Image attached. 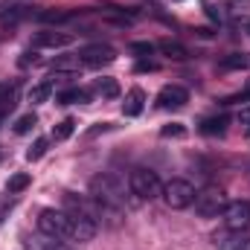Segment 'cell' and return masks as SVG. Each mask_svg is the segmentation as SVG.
<instances>
[{"label": "cell", "instance_id": "6da1fadb", "mask_svg": "<svg viewBox=\"0 0 250 250\" xmlns=\"http://www.w3.org/2000/svg\"><path fill=\"white\" fill-rule=\"evenodd\" d=\"M38 230L47 236H56L62 242H90L96 236V224L67 212V209H41L38 215Z\"/></svg>", "mask_w": 250, "mask_h": 250}, {"label": "cell", "instance_id": "7a4b0ae2", "mask_svg": "<svg viewBox=\"0 0 250 250\" xmlns=\"http://www.w3.org/2000/svg\"><path fill=\"white\" fill-rule=\"evenodd\" d=\"M90 192L99 204H111V207H125L128 204V192L131 187L125 184L123 175H114V172H102L90 181Z\"/></svg>", "mask_w": 250, "mask_h": 250}, {"label": "cell", "instance_id": "3957f363", "mask_svg": "<svg viewBox=\"0 0 250 250\" xmlns=\"http://www.w3.org/2000/svg\"><path fill=\"white\" fill-rule=\"evenodd\" d=\"M128 187L140 201H154L163 195V184H160L157 172H151V169H134L128 175Z\"/></svg>", "mask_w": 250, "mask_h": 250}, {"label": "cell", "instance_id": "277c9868", "mask_svg": "<svg viewBox=\"0 0 250 250\" xmlns=\"http://www.w3.org/2000/svg\"><path fill=\"white\" fill-rule=\"evenodd\" d=\"M195 212L201 215V218H215L218 212H224V207H227V198H224V192L215 187L204 189V192H195Z\"/></svg>", "mask_w": 250, "mask_h": 250}, {"label": "cell", "instance_id": "5b68a950", "mask_svg": "<svg viewBox=\"0 0 250 250\" xmlns=\"http://www.w3.org/2000/svg\"><path fill=\"white\" fill-rule=\"evenodd\" d=\"M163 198H166V204L172 209H187V207H192V201H195V187L189 181H184V178H172L163 187Z\"/></svg>", "mask_w": 250, "mask_h": 250}, {"label": "cell", "instance_id": "8992f818", "mask_svg": "<svg viewBox=\"0 0 250 250\" xmlns=\"http://www.w3.org/2000/svg\"><path fill=\"white\" fill-rule=\"evenodd\" d=\"M224 227L230 233H242L250 227V201H227L224 207Z\"/></svg>", "mask_w": 250, "mask_h": 250}, {"label": "cell", "instance_id": "52a82bcc", "mask_svg": "<svg viewBox=\"0 0 250 250\" xmlns=\"http://www.w3.org/2000/svg\"><path fill=\"white\" fill-rule=\"evenodd\" d=\"M114 59H117V50L108 44H90V47L79 50V64H84V67H105Z\"/></svg>", "mask_w": 250, "mask_h": 250}, {"label": "cell", "instance_id": "ba28073f", "mask_svg": "<svg viewBox=\"0 0 250 250\" xmlns=\"http://www.w3.org/2000/svg\"><path fill=\"white\" fill-rule=\"evenodd\" d=\"M187 102H189V93H187V87H181V84H166L157 93V108H163V111H178Z\"/></svg>", "mask_w": 250, "mask_h": 250}, {"label": "cell", "instance_id": "9c48e42d", "mask_svg": "<svg viewBox=\"0 0 250 250\" xmlns=\"http://www.w3.org/2000/svg\"><path fill=\"white\" fill-rule=\"evenodd\" d=\"M67 44H73L70 32H38L32 38V47H67Z\"/></svg>", "mask_w": 250, "mask_h": 250}, {"label": "cell", "instance_id": "30bf717a", "mask_svg": "<svg viewBox=\"0 0 250 250\" xmlns=\"http://www.w3.org/2000/svg\"><path fill=\"white\" fill-rule=\"evenodd\" d=\"M26 250H73V248H70V245H64L62 239H56V236L41 233V236L26 239Z\"/></svg>", "mask_w": 250, "mask_h": 250}, {"label": "cell", "instance_id": "8fae6325", "mask_svg": "<svg viewBox=\"0 0 250 250\" xmlns=\"http://www.w3.org/2000/svg\"><path fill=\"white\" fill-rule=\"evenodd\" d=\"M143 105H146V93L140 87H131L128 96H125V102H123V114L125 117H140L143 114Z\"/></svg>", "mask_w": 250, "mask_h": 250}, {"label": "cell", "instance_id": "7c38bea8", "mask_svg": "<svg viewBox=\"0 0 250 250\" xmlns=\"http://www.w3.org/2000/svg\"><path fill=\"white\" fill-rule=\"evenodd\" d=\"M29 15H32V6H9V12H3V9H0V23L12 26V23L26 21Z\"/></svg>", "mask_w": 250, "mask_h": 250}, {"label": "cell", "instance_id": "4fadbf2b", "mask_svg": "<svg viewBox=\"0 0 250 250\" xmlns=\"http://www.w3.org/2000/svg\"><path fill=\"white\" fill-rule=\"evenodd\" d=\"M157 50H160L163 56H169V59H175V62H184V59H189L187 47H184V44H178V41H172V38H166V41H160V44H157Z\"/></svg>", "mask_w": 250, "mask_h": 250}, {"label": "cell", "instance_id": "5bb4252c", "mask_svg": "<svg viewBox=\"0 0 250 250\" xmlns=\"http://www.w3.org/2000/svg\"><path fill=\"white\" fill-rule=\"evenodd\" d=\"M224 131H227V117L224 114L201 120V134H207V137H215V134H224Z\"/></svg>", "mask_w": 250, "mask_h": 250}, {"label": "cell", "instance_id": "9a60e30c", "mask_svg": "<svg viewBox=\"0 0 250 250\" xmlns=\"http://www.w3.org/2000/svg\"><path fill=\"white\" fill-rule=\"evenodd\" d=\"M93 90H96L102 99H117V96H120L117 79H108V76H105V79H96V82H93Z\"/></svg>", "mask_w": 250, "mask_h": 250}, {"label": "cell", "instance_id": "2e32d148", "mask_svg": "<svg viewBox=\"0 0 250 250\" xmlns=\"http://www.w3.org/2000/svg\"><path fill=\"white\" fill-rule=\"evenodd\" d=\"M218 67H221V70H248L250 67V53H230V56L221 59Z\"/></svg>", "mask_w": 250, "mask_h": 250}, {"label": "cell", "instance_id": "e0dca14e", "mask_svg": "<svg viewBox=\"0 0 250 250\" xmlns=\"http://www.w3.org/2000/svg\"><path fill=\"white\" fill-rule=\"evenodd\" d=\"M53 87H56V84H53V79H44L41 84H35V87L29 90V102H32V105L47 102V99H50V93H53Z\"/></svg>", "mask_w": 250, "mask_h": 250}, {"label": "cell", "instance_id": "ac0fdd59", "mask_svg": "<svg viewBox=\"0 0 250 250\" xmlns=\"http://www.w3.org/2000/svg\"><path fill=\"white\" fill-rule=\"evenodd\" d=\"M87 99H90V93H87V90H82V87H70V90L59 93V102H62V105H73V102H87Z\"/></svg>", "mask_w": 250, "mask_h": 250}, {"label": "cell", "instance_id": "d6986e66", "mask_svg": "<svg viewBox=\"0 0 250 250\" xmlns=\"http://www.w3.org/2000/svg\"><path fill=\"white\" fill-rule=\"evenodd\" d=\"M29 184H32V178H29L26 172H21V175H12V178H9V184H6V192H9V195H18V192H23Z\"/></svg>", "mask_w": 250, "mask_h": 250}, {"label": "cell", "instance_id": "ffe728a7", "mask_svg": "<svg viewBox=\"0 0 250 250\" xmlns=\"http://www.w3.org/2000/svg\"><path fill=\"white\" fill-rule=\"evenodd\" d=\"M38 18H41L44 23H64V21L73 18V12H64V9H47V12H41Z\"/></svg>", "mask_w": 250, "mask_h": 250}, {"label": "cell", "instance_id": "44dd1931", "mask_svg": "<svg viewBox=\"0 0 250 250\" xmlns=\"http://www.w3.org/2000/svg\"><path fill=\"white\" fill-rule=\"evenodd\" d=\"M47 148H50V140H47V137H38V140L29 146V151H26V160H41V157L47 154Z\"/></svg>", "mask_w": 250, "mask_h": 250}, {"label": "cell", "instance_id": "7402d4cb", "mask_svg": "<svg viewBox=\"0 0 250 250\" xmlns=\"http://www.w3.org/2000/svg\"><path fill=\"white\" fill-rule=\"evenodd\" d=\"M35 125H38V117H35V114H23V117L15 123V134H29Z\"/></svg>", "mask_w": 250, "mask_h": 250}, {"label": "cell", "instance_id": "603a6c76", "mask_svg": "<svg viewBox=\"0 0 250 250\" xmlns=\"http://www.w3.org/2000/svg\"><path fill=\"white\" fill-rule=\"evenodd\" d=\"M73 128H76V123H73V120H62V123L53 128V137H56V140H67V137L73 134Z\"/></svg>", "mask_w": 250, "mask_h": 250}, {"label": "cell", "instance_id": "cb8c5ba5", "mask_svg": "<svg viewBox=\"0 0 250 250\" xmlns=\"http://www.w3.org/2000/svg\"><path fill=\"white\" fill-rule=\"evenodd\" d=\"M128 50H131V53H134V56H151V53H154V50H157V47H154V44H151V41H134V44H131V47H128Z\"/></svg>", "mask_w": 250, "mask_h": 250}, {"label": "cell", "instance_id": "d4e9b609", "mask_svg": "<svg viewBox=\"0 0 250 250\" xmlns=\"http://www.w3.org/2000/svg\"><path fill=\"white\" fill-rule=\"evenodd\" d=\"M160 134H163V137H187V128L181 123H172V125H163Z\"/></svg>", "mask_w": 250, "mask_h": 250}, {"label": "cell", "instance_id": "484cf974", "mask_svg": "<svg viewBox=\"0 0 250 250\" xmlns=\"http://www.w3.org/2000/svg\"><path fill=\"white\" fill-rule=\"evenodd\" d=\"M9 209H12V201H9V198H0V224H3V218L9 215Z\"/></svg>", "mask_w": 250, "mask_h": 250}, {"label": "cell", "instance_id": "4316f807", "mask_svg": "<svg viewBox=\"0 0 250 250\" xmlns=\"http://www.w3.org/2000/svg\"><path fill=\"white\" fill-rule=\"evenodd\" d=\"M29 62H32V64L38 62V53H23V56H21V67H26Z\"/></svg>", "mask_w": 250, "mask_h": 250}, {"label": "cell", "instance_id": "83f0119b", "mask_svg": "<svg viewBox=\"0 0 250 250\" xmlns=\"http://www.w3.org/2000/svg\"><path fill=\"white\" fill-rule=\"evenodd\" d=\"M146 70H157V64L154 62H140L137 64V73H146Z\"/></svg>", "mask_w": 250, "mask_h": 250}, {"label": "cell", "instance_id": "f1b7e54d", "mask_svg": "<svg viewBox=\"0 0 250 250\" xmlns=\"http://www.w3.org/2000/svg\"><path fill=\"white\" fill-rule=\"evenodd\" d=\"M239 123L250 125V108H242V111H239Z\"/></svg>", "mask_w": 250, "mask_h": 250}, {"label": "cell", "instance_id": "f546056e", "mask_svg": "<svg viewBox=\"0 0 250 250\" xmlns=\"http://www.w3.org/2000/svg\"><path fill=\"white\" fill-rule=\"evenodd\" d=\"M236 250H250V242H242V245H236Z\"/></svg>", "mask_w": 250, "mask_h": 250}, {"label": "cell", "instance_id": "4dcf8cb0", "mask_svg": "<svg viewBox=\"0 0 250 250\" xmlns=\"http://www.w3.org/2000/svg\"><path fill=\"white\" fill-rule=\"evenodd\" d=\"M3 117H6V111H3V108H0V123H3Z\"/></svg>", "mask_w": 250, "mask_h": 250}, {"label": "cell", "instance_id": "1f68e13d", "mask_svg": "<svg viewBox=\"0 0 250 250\" xmlns=\"http://www.w3.org/2000/svg\"><path fill=\"white\" fill-rule=\"evenodd\" d=\"M175 3H181V0H175Z\"/></svg>", "mask_w": 250, "mask_h": 250}]
</instances>
